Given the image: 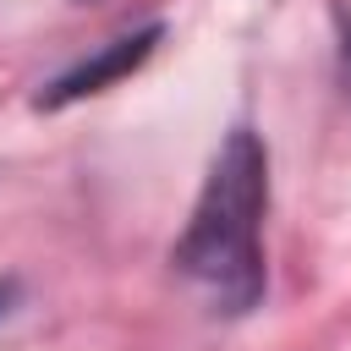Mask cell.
<instances>
[{
	"mask_svg": "<svg viewBox=\"0 0 351 351\" xmlns=\"http://www.w3.org/2000/svg\"><path fill=\"white\" fill-rule=\"evenodd\" d=\"M154 38H159V27H148V33H137V38H115L93 66H77L71 77H60L55 82V93H49V104H60V99H77V93H93V88H104L110 77H121L126 66H137L148 49H154Z\"/></svg>",
	"mask_w": 351,
	"mask_h": 351,
	"instance_id": "7a4b0ae2",
	"label": "cell"
},
{
	"mask_svg": "<svg viewBox=\"0 0 351 351\" xmlns=\"http://www.w3.org/2000/svg\"><path fill=\"white\" fill-rule=\"evenodd\" d=\"M335 27H340V66H346V82H351V11L335 5Z\"/></svg>",
	"mask_w": 351,
	"mask_h": 351,
	"instance_id": "3957f363",
	"label": "cell"
},
{
	"mask_svg": "<svg viewBox=\"0 0 351 351\" xmlns=\"http://www.w3.org/2000/svg\"><path fill=\"white\" fill-rule=\"evenodd\" d=\"M263 203H269V159L263 143L236 126L208 165V181L192 203V219L176 241V269L208 291L219 313H247L263 296Z\"/></svg>",
	"mask_w": 351,
	"mask_h": 351,
	"instance_id": "6da1fadb",
	"label": "cell"
},
{
	"mask_svg": "<svg viewBox=\"0 0 351 351\" xmlns=\"http://www.w3.org/2000/svg\"><path fill=\"white\" fill-rule=\"evenodd\" d=\"M5 307H11V285H0V313H5Z\"/></svg>",
	"mask_w": 351,
	"mask_h": 351,
	"instance_id": "277c9868",
	"label": "cell"
}]
</instances>
